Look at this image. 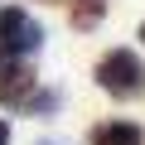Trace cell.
Here are the masks:
<instances>
[{
	"label": "cell",
	"mask_w": 145,
	"mask_h": 145,
	"mask_svg": "<svg viewBox=\"0 0 145 145\" xmlns=\"http://www.w3.org/2000/svg\"><path fill=\"white\" fill-rule=\"evenodd\" d=\"M92 78L111 102H135V97H145V58L131 53V48H106L97 58Z\"/></svg>",
	"instance_id": "cell-1"
},
{
	"label": "cell",
	"mask_w": 145,
	"mask_h": 145,
	"mask_svg": "<svg viewBox=\"0 0 145 145\" xmlns=\"http://www.w3.org/2000/svg\"><path fill=\"white\" fill-rule=\"evenodd\" d=\"M0 48H5V53H15V58L39 53V48H44V24H39L29 10L5 5V10H0Z\"/></svg>",
	"instance_id": "cell-2"
},
{
	"label": "cell",
	"mask_w": 145,
	"mask_h": 145,
	"mask_svg": "<svg viewBox=\"0 0 145 145\" xmlns=\"http://www.w3.org/2000/svg\"><path fill=\"white\" fill-rule=\"evenodd\" d=\"M34 92H39V72H34L24 58H15V63L0 68V102H5L10 111H24Z\"/></svg>",
	"instance_id": "cell-3"
},
{
	"label": "cell",
	"mask_w": 145,
	"mask_h": 145,
	"mask_svg": "<svg viewBox=\"0 0 145 145\" xmlns=\"http://www.w3.org/2000/svg\"><path fill=\"white\" fill-rule=\"evenodd\" d=\"M87 140L92 145H145V131L135 121H102V126H92Z\"/></svg>",
	"instance_id": "cell-4"
},
{
	"label": "cell",
	"mask_w": 145,
	"mask_h": 145,
	"mask_svg": "<svg viewBox=\"0 0 145 145\" xmlns=\"http://www.w3.org/2000/svg\"><path fill=\"white\" fill-rule=\"evenodd\" d=\"M102 15H106V0H72V5H68V24L72 29H97L102 24Z\"/></svg>",
	"instance_id": "cell-5"
},
{
	"label": "cell",
	"mask_w": 145,
	"mask_h": 145,
	"mask_svg": "<svg viewBox=\"0 0 145 145\" xmlns=\"http://www.w3.org/2000/svg\"><path fill=\"white\" fill-rule=\"evenodd\" d=\"M29 111H58V92H34L29 97Z\"/></svg>",
	"instance_id": "cell-6"
},
{
	"label": "cell",
	"mask_w": 145,
	"mask_h": 145,
	"mask_svg": "<svg viewBox=\"0 0 145 145\" xmlns=\"http://www.w3.org/2000/svg\"><path fill=\"white\" fill-rule=\"evenodd\" d=\"M0 145H10V121L0 116Z\"/></svg>",
	"instance_id": "cell-7"
},
{
	"label": "cell",
	"mask_w": 145,
	"mask_h": 145,
	"mask_svg": "<svg viewBox=\"0 0 145 145\" xmlns=\"http://www.w3.org/2000/svg\"><path fill=\"white\" fill-rule=\"evenodd\" d=\"M44 145H58V140H44Z\"/></svg>",
	"instance_id": "cell-8"
},
{
	"label": "cell",
	"mask_w": 145,
	"mask_h": 145,
	"mask_svg": "<svg viewBox=\"0 0 145 145\" xmlns=\"http://www.w3.org/2000/svg\"><path fill=\"white\" fill-rule=\"evenodd\" d=\"M140 39H145V24H140Z\"/></svg>",
	"instance_id": "cell-9"
}]
</instances>
